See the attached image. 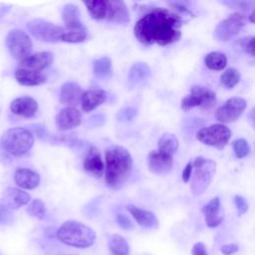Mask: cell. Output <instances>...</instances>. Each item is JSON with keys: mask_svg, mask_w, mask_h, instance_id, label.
Here are the masks:
<instances>
[{"mask_svg": "<svg viewBox=\"0 0 255 255\" xmlns=\"http://www.w3.org/2000/svg\"><path fill=\"white\" fill-rule=\"evenodd\" d=\"M183 23L179 13L163 7H151L136 21L133 34L144 46H166L180 39Z\"/></svg>", "mask_w": 255, "mask_h": 255, "instance_id": "cell-1", "label": "cell"}, {"mask_svg": "<svg viewBox=\"0 0 255 255\" xmlns=\"http://www.w3.org/2000/svg\"><path fill=\"white\" fill-rule=\"evenodd\" d=\"M105 179L110 188L119 189L128 179L132 170V157L120 145L110 146L105 153Z\"/></svg>", "mask_w": 255, "mask_h": 255, "instance_id": "cell-2", "label": "cell"}, {"mask_svg": "<svg viewBox=\"0 0 255 255\" xmlns=\"http://www.w3.org/2000/svg\"><path fill=\"white\" fill-rule=\"evenodd\" d=\"M96 237V232L91 227L75 220L64 222L57 231L59 241L75 248L91 247L95 243Z\"/></svg>", "mask_w": 255, "mask_h": 255, "instance_id": "cell-3", "label": "cell"}, {"mask_svg": "<svg viewBox=\"0 0 255 255\" xmlns=\"http://www.w3.org/2000/svg\"><path fill=\"white\" fill-rule=\"evenodd\" d=\"M34 144L33 133L24 128L16 127L3 132L0 138L1 147L8 153L21 156L27 153Z\"/></svg>", "mask_w": 255, "mask_h": 255, "instance_id": "cell-4", "label": "cell"}, {"mask_svg": "<svg viewBox=\"0 0 255 255\" xmlns=\"http://www.w3.org/2000/svg\"><path fill=\"white\" fill-rule=\"evenodd\" d=\"M216 104V95L213 91L202 86H193L190 93L181 100L180 108L187 112L193 108L204 110L212 109Z\"/></svg>", "mask_w": 255, "mask_h": 255, "instance_id": "cell-5", "label": "cell"}, {"mask_svg": "<svg viewBox=\"0 0 255 255\" xmlns=\"http://www.w3.org/2000/svg\"><path fill=\"white\" fill-rule=\"evenodd\" d=\"M7 49L16 60H24L31 55L33 43L29 35L20 29L11 30L5 39Z\"/></svg>", "mask_w": 255, "mask_h": 255, "instance_id": "cell-6", "label": "cell"}, {"mask_svg": "<svg viewBox=\"0 0 255 255\" xmlns=\"http://www.w3.org/2000/svg\"><path fill=\"white\" fill-rule=\"evenodd\" d=\"M231 137V130L222 124H215L200 128L196 133V138L203 144L222 149Z\"/></svg>", "mask_w": 255, "mask_h": 255, "instance_id": "cell-7", "label": "cell"}, {"mask_svg": "<svg viewBox=\"0 0 255 255\" xmlns=\"http://www.w3.org/2000/svg\"><path fill=\"white\" fill-rule=\"evenodd\" d=\"M27 29L34 38L46 43H56L61 41V37L65 31L63 27L44 19L31 20L27 23Z\"/></svg>", "mask_w": 255, "mask_h": 255, "instance_id": "cell-8", "label": "cell"}, {"mask_svg": "<svg viewBox=\"0 0 255 255\" xmlns=\"http://www.w3.org/2000/svg\"><path fill=\"white\" fill-rule=\"evenodd\" d=\"M246 22V17L239 13H233L222 20L214 29V38L221 42H226L234 38L242 30Z\"/></svg>", "mask_w": 255, "mask_h": 255, "instance_id": "cell-9", "label": "cell"}, {"mask_svg": "<svg viewBox=\"0 0 255 255\" xmlns=\"http://www.w3.org/2000/svg\"><path fill=\"white\" fill-rule=\"evenodd\" d=\"M194 169L190 189L194 195H200L206 190L211 182L216 170V163L213 160L205 159L202 164L194 166Z\"/></svg>", "mask_w": 255, "mask_h": 255, "instance_id": "cell-10", "label": "cell"}, {"mask_svg": "<svg viewBox=\"0 0 255 255\" xmlns=\"http://www.w3.org/2000/svg\"><path fill=\"white\" fill-rule=\"evenodd\" d=\"M246 108L243 98H230L215 111V118L223 124H231L239 119Z\"/></svg>", "mask_w": 255, "mask_h": 255, "instance_id": "cell-11", "label": "cell"}, {"mask_svg": "<svg viewBox=\"0 0 255 255\" xmlns=\"http://www.w3.org/2000/svg\"><path fill=\"white\" fill-rule=\"evenodd\" d=\"M53 60H54L53 53L47 52V51L38 52L20 61L18 68L36 72V73H42L43 70L51 66V64L53 63Z\"/></svg>", "mask_w": 255, "mask_h": 255, "instance_id": "cell-12", "label": "cell"}, {"mask_svg": "<svg viewBox=\"0 0 255 255\" xmlns=\"http://www.w3.org/2000/svg\"><path fill=\"white\" fill-rule=\"evenodd\" d=\"M172 156L161 150H152L148 153V169L155 174L163 175L170 172L172 168Z\"/></svg>", "mask_w": 255, "mask_h": 255, "instance_id": "cell-13", "label": "cell"}, {"mask_svg": "<svg viewBox=\"0 0 255 255\" xmlns=\"http://www.w3.org/2000/svg\"><path fill=\"white\" fill-rule=\"evenodd\" d=\"M82 122L79 110L73 107H66L61 110L55 118V124L59 130H69L78 127Z\"/></svg>", "mask_w": 255, "mask_h": 255, "instance_id": "cell-14", "label": "cell"}, {"mask_svg": "<svg viewBox=\"0 0 255 255\" xmlns=\"http://www.w3.org/2000/svg\"><path fill=\"white\" fill-rule=\"evenodd\" d=\"M109 22L125 26L129 23L130 17L124 1H108L107 17Z\"/></svg>", "mask_w": 255, "mask_h": 255, "instance_id": "cell-15", "label": "cell"}, {"mask_svg": "<svg viewBox=\"0 0 255 255\" xmlns=\"http://www.w3.org/2000/svg\"><path fill=\"white\" fill-rule=\"evenodd\" d=\"M83 166L87 172L93 174L94 176L100 177L103 175L105 171V163L103 161L102 153L99 148H97L96 146L90 147L85 156Z\"/></svg>", "mask_w": 255, "mask_h": 255, "instance_id": "cell-16", "label": "cell"}, {"mask_svg": "<svg viewBox=\"0 0 255 255\" xmlns=\"http://www.w3.org/2000/svg\"><path fill=\"white\" fill-rule=\"evenodd\" d=\"M84 91L81 86L76 82H66L61 86L60 90V102L68 107H73L80 105L81 97Z\"/></svg>", "mask_w": 255, "mask_h": 255, "instance_id": "cell-17", "label": "cell"}, {"mask_svg": "<svg viewBox=\"0 0 255 255\" xmlns=\"http://www.w3.org/2000/svg\"><path fill=\"white\" fill-rule=\"evenodd\" d=\"M10 110L13 114L24 117L31 118L35 116L38 110V103L30 97H21L13 100L10 104Z\"/></svg>", "mask_w": 255, "mask_h": 255, "instance_id": "cell-18", "label": "cell"}, {"mask_svg": "<svg viewBox=\"0 0 255 255\" xmlns=\"http://www.w3.org/2000/svg\"><path fill=\"white\" fill-rule=\"evenodd\" d=\"M127 209L139 226L149 229H155L158 227V220L151 211L136 207L134 205H127Z\"/></svg>", "mask_w": 255, "mask_h": 255, "instance_id": "cell-19", "label": "cell"}, {"mask_svg": "<svg viewBox=\"0 0 255 255\" xmlns=\"http://www.w3.org/2000/svg\"><path fill=\"white\" fill-rule=\"evenodd\" d=\"M30 201V195L18 188L9 187L3 192V204L9 209H18Z\"/></svg>", "mask_w": 255, "mask_h": 255, "instance_id": "cell-20", "label": "cell"}, {"mask_svg": "<svg viewBox=\"0 0 255 255\" xmlns=\"http://www.w3.org/2000/svg\"><path fill=\"white\" fill-rule=\"evenodd\" d=\"M151 71L146 63L136 62L134 63L128 74V85L129 88H134L141 85L150 77Z\"/></svg>", "mask_w": 255, "mask_h": 255, "instance_id": "cell-21", "label": "cell"}, {"mask_svg": "<svg viewBox=\"0 0 255 255\" xmlns=\"http://www.w3.org/2000/svg\"><path fill=\"white\" fill-rule=\"evenodd\" d=\"M107 100V93L104 90H88L81 97V107L86 113L91 112L104 104Z\"/></svg>", "mask_w": 255, "mask_h": 255, "instance_id": "cell-22", "label": "cell"}, {"mask_svg": "<svg viewBox=\"0 0 255 255\" xmlns=\"http://www.w3.org/2000/svg\"><path fill=\"white\" fill-rule=\"evenodd\" d=\"M16 184L24 189H33L40 183V176L32 169L20 167L16 170L14 175Z\"/></svg>", "mask_w": 255, "mask_h": 255, "instance_id": "cell-23", "label": "cell"}, {"mask_svg": "<svg viewBox=\"0 0 255 255\" xmlns=\"http://www.w3.org/2000/svg\"><path fill=\"white\" fill-rule=\"evenodd\" d=\"M219 207H220V201L218 197L212 198L207 204H205L202 207V213L204 215V219L206 222V225L210 228L217 227L221 224L223 217L219 215Z\"/></svg>", "mask_w": 255, "mask_h": 255, "instance_id": "cell-24", "label": "cell"}, {"mask_svg": "<svg viewBox=\"0 0 255 255\" xmlns=\"http://www.w3.org/2000/svg\"><path fill=\"white\" fill-rule=\"evenodd\" d=\"M15 79L22 86H39L47 81V76L43 73H36L24 69L17 68L15 71Z\"/></svg>", "mask_w": 255, "mask_h": 255, "instance_id": "cell-25", "label": "cell"}, {"mask_svg": "<svg viewBox=\"0 0 255 255\" xmlns=\"http://www.w3.org/2000/svg\"><path fill=\"white\" fill-rule=\"evenodd\" d=\"M62 18L66 24V29L84 27L81 22V12L75 4H66L63 7Z\"/></svg>", "mask_w": 255, "mask_h": 255, "instance_id": "cell-26", "label": "cell"}, {"mask_svg": "<svg viewBox=\"0 0 255 255\" xmlns=\"http://www.w3.org/2000/svg\"><path fill=\"white\" fill-rule=\"evenodd\" d=\"M87 10L93 19L102 20L107 17L108 11V1L104 0H93V1H83Z\"/></svg>", "mask_w": 255, "mask_h": 255, "instance_id": "cell-27", "label": "cell"}, {"mask_svg": "<svg viewBox=\"0 0 255 255\" xmlns=\"http://www.w3.org/2000/svg\"><path fill=\"white\" fill-rule=\"evenodd\" d=\"M179 146L177 137L170 132H165L161 135L157 143V149L164 151L170 155H173Z\"/></svg>", "mask_w": 255, "mask_h": 255, "instance_id": "cell-28", "label": "cell"}, {"mask_svg": "<svg viewBox=\"0 0 255 255\" xmlns=\"http://www.w3.org/2000/svg\"><path fill=\"white\" fill-rule=\"evenodd\" d=\"M206 67L213 71H221L227 65V58L221 52H211L204 57Z\"/></svg>", "mask_w": 255, "mask_h": 255, "instance_id": "cell-29", "label": "cell"}, {"mask_svg": "<svg viewBox=\"0 0 255 255\" xmlns=\"http://www.w3.org/2000/svg\"><path fill=\"white\" fill-rule=\"evenodd\" d=\"M93 73L98 78H108L112 74V60L107 56L95 60L93 63Z\"/></svg>", "mask_w": 255, "mask_h": 255, "instance_id": "cell-30", "label": "cell"}, {"mask_svg": "<svg viewBox=\"0 0 255 255\" xmlns=\"http://www.w3.org/2000/svg\"><path fill=\"white\" fill-rule=\"evenodd\" d=\"M109 248L115 255H128L129 254V246L127 240L119 235L114 234L109 241Z\"/></svg>", "mask_w": 255, "mask_h": 255, "instance_id": "cell-31", "label": "cell"}, {"mask_svg": "<svg viewBox=\"0 0 255 255\" xmlns=\"http://www.w3.org/2000/svg\"><path fill=\"white\" fill-rule=\"evenodd\" d=\"M87 38V32L85 27L83 28H71L65 29L61 41L67 43H81Z\"/></svg>", "mask_w": 255, "mask_h": 255, "instance_id": "cell-32", "label": "cell"}, {"mask_svg": "<svg viewBox=\"0 0 255 255\" xmlns=\"http://www.w3.org/2000/svg\"><path fill=\"white\" fill-rule=\"evenodd\" d=\"M240 82V74L234 68L226 69L220 76V83L226 89L234 88Z\"/></svg>", "mask_w": 255, "mask_h": 255, "instance_id": "cell-33", "label": "cell"}, {"mask_svg": "<svg viewBox=\"0 0 255 255\" xmlns=\"http://www.w3.org/2000/svg\"><path fill=\"white\" fill-rule=\"evenodd\" d=\"M232 148L235 156L238 158H243L250 153V145L248 141L244 138H237L232 142Z\"/></svg>", "mask_w": 255, "mask_h": 255, "instance_id": "cell-34", "label": "cell"}, {"mask_svg": "<svg viewBox=\"0 0 255 255\" xmlns=\"http://www.w3.org/2000/svg\"><path fill=\"white\" fill-rule=\"evenodd\" d=\"M27 212L30 216L37 219H43L45 216V205L41 199H34L27 207Z\"/></svg>", "mask_w": 255, "mask_h": 255, "instance_id": "cell-35", "label": "cell"}, {"mask_svg": "<svg viewBox=\"0 0 255 255\" xmlns=\"http://www.w3.org/2000/svg\"><path fill=\"white\" fill-rule=\"evenodd\" d=\"M136 116V110L130 107L124 108L118 113V120L121 122H129Z\"/></svg>", "mask_w": 255, "mask_h": 255, "instance_id": "cell-36", "label": "cell"}, {"mask_svg": "<svg viewBox=\"0 0 255 255\" xmlns=\"http://www.w3.org/2000/svg\"><path fill=\"white\" fill-rule=\"evenodd\" d=\"M12 220L13 215L10 209L3 203H0V224H9Z\"/></svg>", "mask_w": 255, "mask_h": 255, "instance_id": "cell-37", "label": "cell"}, {"mask_svg": "<svg viewBox=\"0 0 255 255\" xmlns=\"http://www.w3.org/2000/svg\"><path fill=\"white\" fill-rule=\"evenodd\" d=\"M241 47L244 49V51L249 54L251 57H254V37L248 36L246 38L241 39L240 41Z\"/></svg>", "mask_w": 255, "mask_h": 255, "instance_id": "cell-38", "label": "cell"}, {"mask_svg": "<svg viewBox=\"0 0 255 255\" xmlns=\"http://www.w3.org/2000/svg\"><path fill=\"white\" fill-rule=\"evenodd\" d=\"M234 203L236 206V209L238 211V215H242L247 212L248 210V203L246 202L245 198L241 195H235L234 196Z\"/></svg>", "mask_w": 255, "mask_h": 255, "instance_id": "cell-39", "label": "cell"}, {"mask_svg": "<svg viewBox=\"0 0 255 255\" xmlns=\"http://www.w3.org/2000/svg\"><path fill=\"white\" fill-rule=\"evenodd\" d=\"M117 222H118L119 226L125 230H130L133 228V224H132L131 220L125 214H118Z\"/></svg>", "mask_w": 255, "mask_h": 255, "instance_id": "cell-40", "label": "cell"}, {"mask_svg": "<svg viewBox=\"0 0 255 255\" xmlns=\"http://www.w3.org/2000/svg\"><path fill=\"white\" fill-rule=\"evenodd\" d=\"M239 249L238 245L235 244V243H230V244H225V245H222L220 247V251L224 254V255H231L235 252H237Z\"/></svg>", "mask_w": 255, "mask_h": 255, "instance_id": "cell-41", "label": "cell"}, {"mask_svg": "<svg viewBox=\"0 0 255 255\" xmlns=\"http://www.w3.org/2000/svg\"><path fill=\"white\" fill-rule=\"evenodd\" d=\"M192 255H208L206 251V247L202 242H197L193 245L191 249Z\"/></svg>", "mask_w": 255, "mask_h": 255, "instance_id": "cell-42", "label": "cell"}, {"mask_svg": "<svg viewBox=\"0 0 255 255\" xmlns=\"http://www.w3.org/2000/svg\"><path fill=\"white\" fill-rule=\"evenodd\" d=\"M192 163H191V161H189L186 165H185V167H184V169L182 170V180H183V182L184 183H187L188 181H189V179L191 178V174H192Z\"/></svg>", "mask_w": 255, "mask_h": 255, "instance_id": "cell-43", "label": "cell"}, {"mask_svg": "<svg viewBox=\"0 0 255 255\" xmlns=\"http://www.w3.org/2000/svg\"><path fill=\"white\" fill-rule=\"evenodd\" d=\"M248 19H249V21H250L251 23H254V9L251 11L250 15L248 16Z\"/></svg>", "mask_w": 255, "mask_h": 255, "instance_id": "cell-44", "label": "cell"}]
</instances>
